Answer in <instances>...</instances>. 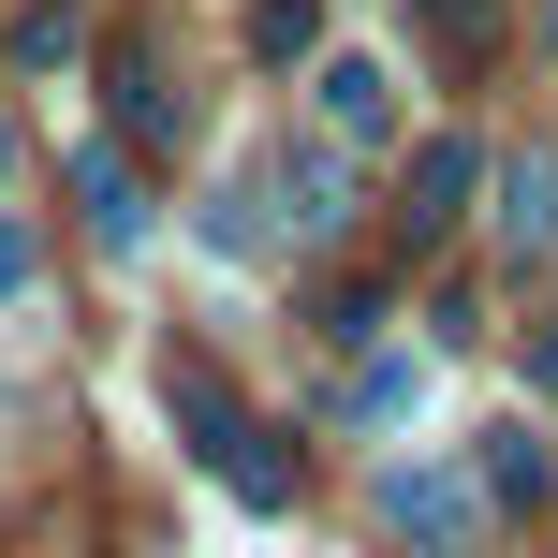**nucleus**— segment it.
Instances as JSON below:
<instances>
[{
  "label": "nucleus",
  "mask_w": 558,
  "mask_h": 558,
  "mask_svg": "<svg viewBox=\"0 0 558 558\" xmlns=\"http://www.w3.org/2000/svg\"><path fill=\"white\" fill-rule=\"evenodd\" d=\"M412 397H426V367H397V353H367V383H353V412H367V426H397V412H412Z\"/></svg>",
  "instance_id": "obj_14"
},
{
  "label": "nucleus",
  "mask_w": 558,
  "mask_h": 558,
  "mask_svg": "<svg viewBox=\"0 0 558 558\" xmlns=\"http://www.w3.org/2000/svg\"><path fill=\"white\" fill-rule=\"evenodd\" d=\"M530 383H544V397H558V324H544V338H530Z\"/></svg>",
  "instance_id": "obj_16"
},
{
  "label": "nucleus",
  "mask_w": 558,
  "mask_h": 558,
  "mask_svg": "<svg viewBox=\"0 0 558 558\" xmlns=\"http://www.w3.org/2000/svg\"><path fill=\"white\" fill-rule=\"evenodd\" d=\"M412 29L441 45V74H471V59L500 45V0H412Z\"/></svg>",
  "instance_id": "obj_9"
},
{
  "label": "nucleus",
  "mask_w": 558,
  "mask_h": 558,
  "mask_svg": "<svg viewBox=\"0 0 558 558\" xmlns=\"http://www.w3.org/2000/svg\"><path fill=\"white\" fill-rule=\"evenodd\" d=\"M308 338H338V353H367V338H383V294H367V279H338V294H308Z\"/></svg>",
  "instance_id": "obj_12"
},
{
  "label": "nucleus",
  "mask_w": 558,
  "mask_h": 558,
  "mask_svg": "<svg viewBox=\"0 0 558 558\" xmlns=\"http://www.w3.org/2000/svg\"><path fill=\"white\" fill-rule=\"evenodd\" d=\"M383 530L412 558H485V485L471 471H383Z\"/></svg>",
  "instance_id": "obj_3"
},
{
  "label": "nucleus",
  "mask_w": 558,
  "mask_h": 558,
  "mask_svg": "<svg viewBox=\"0 0 558 558\" xmlns=\"http://www.w3.org/2000/svg\"><path fill=\"white\" fill-rule=\"evenodd\" d=\"M104 88H118V133H177V88H162L147 29H104Z\"/></svg>",
  "instance_id": "obj_6"
},
{
  "label": "nucleus",
  "mask_w": 558,
  "mask_h": 558,
  "mask_svg": "<svg viewBox=\"0 0 558 558\" xmlns=\"http://www.w3.org/2000/svg\"><path fill=\"white\" fill-rule=\"evenodd\" d=\"M500 235H514V251H558V162H544V147L500 162Z\"/></svg>",
  "instance_id": "obj_8"
},
{
  "label": "nucleus",
  "mask_w": 558,
  "mask_h": 558,
  "mask_svg": "<svg viewBox=\"0 0 558 558\" xmlns=\"http://www.w3.org/2000/svg\"><path fill=\"white\" fill-rule=\"evenodd\" d=\"M162 412H177V441L206 456V485H221V500L294 514V456H279V426H265V412H251V397H235L206 353H162Z\"/></svg>",
  "instance_id": "obj_1"
},
{
  "label": "nucleus",
  "mask_w": 558,
  "mask_h": 558,
  "mask_svg": "<svg viewBox=\"0 0 558 558\" xmlns=\"http://www.w3.org/2000/svg\"><path fill=\"white\" fill-rule=\"evenodd\" d=\"M471 485H485V500H544V441H530V412H514V426H485Z\"/></svg>",
  "instance_id": "obj_10"
},
{
  "label": "nucleus",
  "mask_w": 558,
  "mask_h": 558,
  "mask_svg": "<svg viewBox=\"0 0 558 558\" xmlns=\"http://www.w3.org/2000/svg\"><path fill=\"white\" fill-rule=\"evenodd\" d=\"M367 133H397V74L383 59H324V147H367Z\"/></svg>",
  "instance_id": "obj_7"
},
{
  "label": "nucleus",
  "mask_w": 558,
  "mask_h": 558,
  "mask_svg": "<svg viewBox=\"0 0 558 558\" xmlns=\"http://www.w3.org/2000/svg\"><path fill=\"white\" fill-rule=\"evenodd\" d=\"M0 162H15V118H0Z\"/></svg>",
  "instance_id": "obj_17"
},
{
  "label": "nucleus",
  "mask_w": 558,
  "mask_h": 558,
  "mask_svg": "<svg viewBox=\"0 0 558 558\" xmlns=\"http://www.w3.org/2000/svg\"><path fill=\"white\" fill-rule=\"evenodd\" d=\"M485 192V147L471 133H426L412 147V192H397V235H412V251H426V235H456V206H471Z\"/></svg>",
  "instance_id": "obj_4"
},
{
  "label": "nucleus",
  "mask_w": 558,
  "mask_h": 558,
  "mask_svg": "<svg viewBox=\"0 0 558 558\" xmlns=\"http://www.w3.org/2000/svg\"><path fill=\"white\" fill-rule=\"evenodd\" d=\"M251 59H265V74L324 59V0H251Z\"/></svg>",
  "instance_id": "obj_11"
},
{
  "label": "nucleus",
  "mask_w": 558,
  "mask_h": 558,
  "mask_svg": "<svg viewBox=\"0 0 558 558\" xmlns=\"http://www.w3.org/2000/svg\"><path fill=\"white\" fill-rule=\"evenodd\" d=\"M74 206H88L104 251H147V177L118 162V147H74Z\"/></svg>",
  "instance_id": "obj_5"
},
{
  "label": "nucleus",
  "mask_w": 558,
  "mask_h": 558,
  "mask_svg": "<svg viewBox=\"0 0 558 558\" xmlns=\"http://www.w3.org/2000/svg\"><path fill=\"white\" fill-rule=\"evenodd\" d=\"M29 279H45V251H29V221H15V206H0V308H15Z\"/></svg>",
  "instance_id": "obj_15"
},
{
  "label": "nucleus",
  "mask_w": 558,
  "mask_h": 558,
  "mask_svg": "<svg viewBox=\"0 0 558 558\" xmlns=\"http://www.w3.org/2000/svg\"><path fill=\"white\" fill-rule=\"evenodd\" d=\"M251 221H265V235H338V221H353V162L279 133V147H265V177H251Z\"/></svg>",
  "instance_id": "obj_2"
},
{
  "label": "nucleus",
  "mask_w": 558,
  "mask_h": 558,
  "mask_svg": "<svg viewBox=\"0 0 558 558\" xmlns=\"http://www.w3.org/2000/svg\"><path fill=\"white\" fill-rule=\"evenodd\" d=\"M74 45H88V15H74V0H45V15H15V59H29V74H59Z\"/></svg>",
  "instance_id": "obj_13"
}]
</instances>
